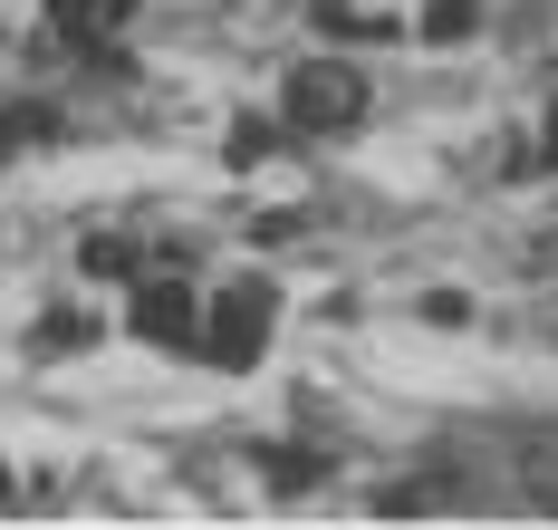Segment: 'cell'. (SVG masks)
<instances>
[{
    "label": "cell",
    "instance_id": "obj_6",
    "mask_svg": "<svg viewBox=\"0 0 558 530\" xmlns=\"http://www.w3.org/2000/svg\"><path fill=\"white\" fill-rule=\"evenodd\" d=\"M424 318H434V328H462V318H472V299H462V290H424Z\"/></svg>",
    "mask_w": 558,
    "mask_h": 530
},
{
    "label": "cell",
    "instance_id": "obj_1",
    "mask_svg": "<svg viewBox=\"0 0 558 530\" xmlns=\"http://www.w3.org/2000/svg\"><path fill=\"white\" fill-rule=\"evenodd\" d=\"M270 107H279V125L299 145H337V135H356V125L376 117V77L347 59V49H308V59L279 68Z\"/></svg>",
    "mask_w": 558,
    "mask_h": 530
},
{
    "label": "cell",
    "instance_id": "obj_2",
    "mask_svg": "<svg viewBox=\"0 0 558 530\" xmlns=\"http://www.w3.org/2000/svg\"><path fill=\"white\" fill-rule=\"evenodd\" d=\"M279 280L270 270H222V280H203V338L193 357L203 366H222V376H251L260 357L279 348Z\"/></svg>",
    "mask_w": 558,
    "mask_h": 530
},
{
    "label": "cell",
    "instance_id": "obj_3",
    "mask_svg": "<svg viewBox=\"0 0 558 530\" xmlns=\"http://www.w3.org/2000/svg\"><path fill=\"white\" fill-rule=\"evenodd\" d=\"M116 328L135 348H155V357H193V338H203V280L173 251H155V270H135L116 290Z\"/></svg>",
    "mask_w": 558,
    "mask_h": 530
},
{
    "label": "cell",
    "instance_id": "obj_7",
    "mask_svg": "<svg viewBox=\"0 0 558 530\" xmlns=\"http://www.w3.org/2000/svg\"><path fill=\"white\" fill-rule=\"evenodd\" d=\"M10 502H20V472H10V454H0V511H10Z\"/></svg>",
    "mask_w": 558,
    "mask_h": 530
},
{
    "label": "cell",
    "instance_id": "obj_5",
    "mask_svg": "<svg viewBox=\"0 0 558 530\" xmlns=\"http://www.w3.org/2000/svg\"><path fill=\"white\" fill-rule=\"evenodd\" d=\"M482 20H492V0H414V10H404V39H424V49H472Z\"/></svg>",
    "mask_w": 558,
    "mask_h": 530
},
{
    "label": "cell",
    "instance_id": "obj_4",
    "mask_svg": "<svg viewBox=\"0 0 558 530\" xmlns=\"http://www.w3.org/2000/svg\"><path fill=\"white\" fill-rule=\"evenodd\" d=\"M68 270H77V290H125L135 270H155V251L135 232H77V261Z\"/></svg>",
    "mask_w": 558,
    "mask_h": 530
}]
</instances>
